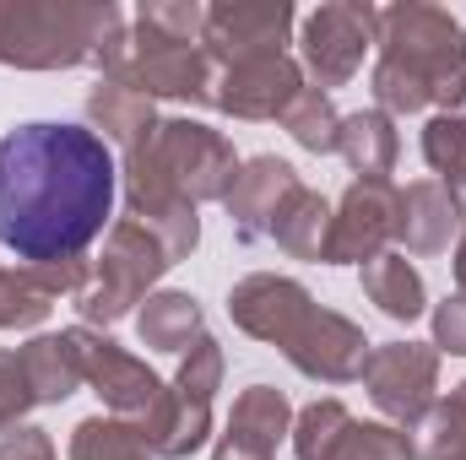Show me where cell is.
<instances>
[{
	"mask_svg": "<svg viewBox=\"0 0 466 460\" xmlns=\"http://www.w3.org/2000/svg\"><path fill=\"white\" fill-rule=\"evenodd\" d=\"M115 152L87 125L33 119L0 135V244L27 265H66L115 217Z\"/></svg>",
	"mask_w": 466,
	"mask_h": 460,
	"instance_id": "1",
	"label": "cell"
},
{
	"mask_svg": "<svg viewBox=\"0 0 466 460\" xmlns=\"http://www.w3.org/2000/svg\"><path fill=\"white\" fill-rule=\"evenodd\" d=\"M238 174L233 146L196 125V119H163L141 146L125 152V190H130V223L163 238V249L174 255V265L196 249L201 223L196 206L201 201H223Z\"/></svg>",
	"mask_w": 466,
	"mask_h": 460,
	"instance_id": "2",
	"label": "cell"
},
{
	"mask_svg": "<svg viewBox=\"0 0 466 460\" xmlns=\"http://www.w3.org/2000/svg\"><path fill=\"white\" fill-rule=\"evenodd\" d=\"M380 115H423L466 104V33L440 5H390L380 11V65H374Z\"/></svg>",
	"mask_w": 466,
	"mask_h": 460,
	"instance_id": "3",
	"label": "cell"
},
{
	"mask_svg": "<svg viewBox=\"0 0 466 460\" xmlns=\"http://www.w3.org/2000/svg\"><path fill=\"white\" fill-rule=\"evenodd\" d=\"M228 309H233V320H238V331L282 346L299 374L326 379V385L363 379L369 336L352 320L320 309L299 282H288V276H244L233 287Z\"/></svg>",
	"mask_w": 466,
	"mask_h": 460,
	"instance_id": "4",
	"label": "cell"
},
{
	"mask_svg": "<svg viewBox=\"0 0 466 460\" xmlns=\"http://www.w3.org/2000/svg\"><path fill=\"white\" fill-rule=\"evenodd\" d=\"M201 33H207V5H141L136 38H119L104 55V76L141 98L212 104L218 65H212Z\"/></svg>",
	"mask_w": 466,
	"mask_h": 460,
	"instance_id": "5",
	"label": "cell"
},
{
	"mask_svg": "<svg viewBox=\"0 0 466 460\" xmlns=\"http://www.w3.org/2000/svg\"><path fill=\"white\" fill-rule=\"evenodd\" d=\"M125 38L119 5H60V0H0V65L55 71L98 60Z\"/></svg>",
	"mask_w": 466,
	"mask_h": 460,
	"instance_id": "6",
	"label": "cell"
},
{
	"mask_svg": "<svg viewBox=\"0 0 466 460\" xmlns=\"http://www.w3.org/2000/svg\"><path fill=\"white\" fill-rule=\"evenodd\" d=\"M66 342H71L76 363H82V379L98 385V395L109 401V412L147 439V450H157V439H163V428H168V412H174L168 385H163L147 363H136L130 352H119L115 342L93 336L87 325L66 331Z\"/></svg>",
	"mask_w": 466,
	"mask_h": 460,
	"instance_id": "7",
	"label": "cell"
},
{
	"mask_svg": "<svg viewBox=\"0 0 466 460\" xmlns=\"http://www.w3.org/2000/svg\"><path fill=\"white\" fill-rule=\"evenodd\" d=\"M168 265H174V255L163 249L157 233H147L141 223L119 217L115 233H109V249H104V260H98V271H93V282L76 293L82 320H87V325H115L119 315H125Z\"/></svg>",
	"mask_w": 466,
	"mask_h": 460,
	"instance_id": "8",
	"label": "cell"
},
{
	"mask_svg": "<svg viewBox=\"0 0 466 460\" xmlns=\"http://www.w3.org/2000/svg\"><path fill=\"white\" fill-rule=\"evenodd\" d=\"M299 460H412V434L352 423L342 401H315L293 428Z\"/></svg>",
	"mask_w": 466,
	"mask_h": 460,
	"instance_id": "9",
	"label": "cell"
},
{
	"mask_svg": "<svg viewBox=\"0 0 466 460\" xmlns=\"http://www.w3.org/2000/svg\"><path fill=\"white\" fill-rule=\"evenodd\" d=\"M363 385L374 395V406L407 428H418L434 412V385H440V352L423 342H390L369 352L363 363Z\"/></svg>",
	"mask_w": 466,
	"mask_h": 460,
	"instance_id": "10",
	"label": "cell"
},
{
	"mask_svg": "<svg viewBox=\"0 0 466 460\" xmlns=\"http://www.w3.org/2000/svg\"><path fill=\"white\" fill-rule=\"evenodd\" d=\"M380 44V11L374 5H320L304 22V65L320 87H342L358 76L363 55Z\"/></svg>",
	"mask_w": 466,
	"mask_h": 460,
	"instance_id": "11",
	"label": "cell"
},
{
	"mask_svg": "<svg viewBox=\"0 0 466 460\" xmlns=\"http://www.w3.org/2000/svg\"><path fill=\"white\" fill-rule=\"evenodd\" d=\"M218 379H223V352L212 336H201V342H190V357L179 363V379H174V412H168V428H163V439H157V450L152 455L163 460H185L190 450H201L207 445V434H212V395H218Z\"/></svg>",
	"mask_w": 466,
	"mask_h": 460,
	"instance_id": "12",
	"label": "cell"
},
{
	"mask_svg": "<svg viewBox=\"0 0 466 460\" xmlns=\"http://www.w3.org/2000/svg\"><path fill=\"white\" fill-rule=\"evenodd\" d=\"M396 201L401 190L390 179H358L348 185L337 217H331V233H326V265H352V260H374L385 255V244L396 238Z\"/></svg>",
	"mask_w": 466,
	"mask_h": 460,
	"instance_id": "13",
	"label": "cell"
},
{
	"mask_svg": "<svg viewBox=\"0 0 466 460\" xmlns=\"http://www.w3.org/2000/svg\"><path fill=\"white\" fill-rule=\"evenodd\" d=\"M299 93H304V71L288 55H255V60H238V65L218 71L212 104L238 119H282Z\"/></svg>",
	"mask_w": 466,
	"mask_h": 460,
	"instance_id": "14",
	"label": "cell"
},
{
	"mask_svg": "<svg viewBox=\"0 0 466 460\" xmlns=\"http://www.w3.org/2000/svg\"><path fill=\"white\" fill-rule=\"evenodd\" d=\"M288 27H293V5H244V0H228V5H207V55L212 65H238V60H255V55H282L288 44Z\"/></svg>",
	"mask_w": 466,
	"mask_h": 460,
	"instance_id": "15",
	"label": "cell"
},
{
	"mask_svg": "<svg viewBox=\"0 0 466 460\" xmlns=\"http://www.w3.org/2000/svg\"><path fill=\"white\" fill-rule=\"evenodd\" d=\"M299 190V174L282 163V157H249L228 185V217L238 238H271L277 212L288 206V195Z\"/></svg>",
	"mask_w": 466,
	"mask_h": 460,
	"instance_id": "16",
	"label": "cell"
},
{
	"mask_svg": "<svg viewBox=\"0 0 466 460\" xmlns=\"http://www.w3.org/2000/svg\"><path fill=\"white\" fill-rule=\"evenodd\" d=\"M93 282V271L82 260H66V265H22V271H0V331H22V325H38L60 293H82Z\"/></svg>",
	"mask_w": 466,
	"mask_h": 460,
	"instance_id": "17",
	"label": "cell"
},
{
	"mask_svg": "<svg viewBox=\"0 0 466 460\" xmlns=\"http://www.w3.org/2000/svg\"><path fill=\"white\" fill-rule=\"evenodd\" d=\"M288 401L282 390L271 385H249L238 401H233V417H228V434L218 445V460H271L277 455V439L288 434Z\"/></svg>",
	"mask_w": 466,
	"mask_h": 460,
	"instance_id": "18",
	"label": "cell"
},
{
	"mask_svg": "<svg viewBox=\"0 0 466 460\" xmlns=\"http://www.w3.org/2000/svg\"><path fill=\"white\" fill-rule=\"evenodd\" d=\"M461 223L456 201L445 195V185H407L401 201H396V238L412 249V255H440L451 244V228Z\"/></svg>",
	"mask_w": 466,
	"mask_h": 460,
	"instance_id": "19",
	"label": "cell"
},
{
	"mask_svg": "<svg viewBox=\"0 0 466 460\" xmlns=\"http://www.w3.org/2000/svg\"><path fill=\"white\" fill-rule=\"evenodd\" d=\"M337 152L352 163V174H363V179H385V174L396 168L401 141H396V130H390V115L363 109V115L342 119V130H337Z\"/></svg>",
	"mask_w": 466,
	"mask_h": 460,
	"instance_id": "20",
	"label": "cell"
},
{
	"mask_svg": "<svg viewBox=\"0 0 466 460\" xmlns=\"http://www.w3.org/2000/svg\"><path fill=\"white\" fill-rule=\"evenodd\" d=\"M87 115H93V125H98L104 135H115L125 152L141 146V141L157 130L152 98H141V93H130V87H119V82H98V93L87 98Z\"/></svg>",
	"mask_w": 466,
	"mask_h": 460,
	"instance_id": "21",
	"label": "cell"
},
{
	"mask_svg": "<svg viewBox=\"0 0 466 460\" xmlns=\"http://www.w3.org/2000/svg\"><path fill=\"white\" fill-rule=\"evenodd\" d=\"M326 233H331V206L315 190H304V185L288 195V206L271 223V238L288 255H299V260H326Z\"/></svg>",
	"mask_w": 466,
	"mask_h": 460,
	"instance_id": "22",
	"label": "cell"
},
{
	"mask_svg": "<svg viewBox=\"0 0 466 460\" xmlns=\"http://www.w3.org/2000/svg\"><path fill=\"white\" fill-rule=\"evenodd\" d=\"M363 293L390 315V320H418L423 315V276L407 265V255H374L363 265Z\"/></svg>",
	"mask_w": 466,
	"mask_h": 460,
	"instance_id": "23",
	"label": "cell"
},
{
	"mask_svg": "<svg viewBox=\"0 0 466 460\" xmlns=\"http://www.w3.org/2000/svg\"><path fill=\"white\" fill-rule=\"evenodd\" d=\"M141 342L157 352H185L190 342H201V304L190 293H152L141 309Z\"/></svg>",
	"mask_w": 466,
	"mask_h": 460,
	"instance_id": "24",
	"label": "cell"
},
{
	"mask_svg": "<svg viewBox=\"0 0 466 460\" xmlns=\"http://www.w3.org/2000/svg\"><path fill=\"white\" fill-rule=\"evenodd\" d=\"M22 363H27V379H33V395L38 401H66L76 385H82V363L66 336H38V342L22 346Z\"/></svg>",
	"mask_w": 466,
	"mask_h": 460,
	"instance_id": "25",
	"label": "cell"
},
{
	"mask_svg": "<svg viewBox=\"0 0 466 460\" xmlns=\"http://www.w3.org/2000/svg\"><path fill=\"white\" fill-rule=\"evenodd\" d=\"M423 157L434 163V174L445 179V195L456 201L466 217V119L461 115H434L423 130Z\"/></svg>",
	"mask_w": 466,
	"mask_h": 460,
	"instance_id": "26",
	"label": "cell"
},
{
	"mask_svg": "<svg viewBox=\"0 0 466 460\" xmlns=\"http://www.w3.org/2000/svg\"><path fill=\"white\" fill-rule=\"evenodd\" d=\"M412 460H466V385H456L451 401H440L418 423Z\"/></svg>",
	"mask_w": 466,
	"mask_h": 460,
	"instance_id": "27",
	"label": "cell"
},
{
	"mask_svg": "<svg viewBox=\"0 0 466 460\" xmlns=\"http://www.w3.org/2000/svg\"><path fill=\"white\" fill-rule=\"evenodd\" d=\"M71 460H152L147 439L119 417H87L71 434Z\"/></svg>",
	"mask_w": 466,
	"mask_h": 460,
	"instance_id": "28",
	"label": "cell"
},
{
	"mask_svg": "<svg viewBox=\"0 0 466 460\" xmlns=\"http://www.w3.org/2000/svg\"><path fill=\"white\" fill-rule=\"evenodd\" d=\"M282 125L293 130V141H299V146H309V152H337L342 115L331 109V98H326L320 87H304V93L293 98V109L282 115Z\"/></svg>",
	"mask_w": 466,
	"mask_h": 460,
	"instance_id": "29",
	"label": "cell"
},
{
	"mask_svg": "<svg viewBox=\"0 0 466 460\" xmlns=\"http://www.w3.org/2000/svg\"><path fill=\"white\" fill-rule=\"evenodd\" d=\"M27 406H38L27 363H22V352H0V434H11Z\"/></svg>",
	"mask_w": 466,
	"mask_h": 460,
	"instance_id": "30",
	"label": "cell"
},
{
	"mask_svg": "<svg viewBox=\"0 0 466 460\" xmlns=\"http://www.w3.org/2000/svg\"><path fill=\"white\" fill-rule=\"evenodd\" d=\"M434 346L466 357V293L451 298V304H440V315H434Z\"/></svg>",
	"mask_w": 466,
	"mask_h": 460,
	"instance_id": "31",
	"label": "cell"
},
{
	"mask_svg": "<svg viewBox=\"0 0 466 460\" xmlns=\"http://www.w3.org/2000/svg\"><path fill=\"white\" fill-rule=\"evenodd\" d=\"M0 460H55V445L38 428H11L0 439Z\"/></svg>",
	"mask_w": 466,
	"mask_h": 460,
	"instance_id": "32",
	"label": "cell"
},
{
	"mask_svg": "<svg viewBox=\"0 0 466 460\" xmlns=\"http://www.w3.org/2000/svg\"><path fill=\"white\" fill-rule=\"evenodd\" d=\"M456 282H461V293H466V233H461V244H456Z\"/></svg>",
	"mask_w": 466,
	"mask_h": 460,
	"instance_id": "33",
	"label": "cell"
}]
</instances>
